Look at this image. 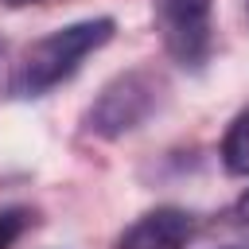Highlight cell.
<instances>
[{
  "mask_svg": "<svg viewBox=\"0 0 249 249\" xmlns=\"http://www.w3.org/2000/svg\"><path fill=\"white\" fill-rule=\"evenodd\" d=\"M230 218H233V222H241V226H249V191H241V195H237V202L230 206Z\"/></svg>",
  "mask_w": 249,
  "mask_h": 249,
  "instance_id": "cell-7",
  "label": "cell"
},
{
  "mask_svg": "<svg viewBox=\"0 0 249 249\" xmlns=\"http://www.w3.org/2000/svg\"><path fill=\"white\" fill-rule=\"evenodd\" d=\"M222 167L241 179L249 175V109H241L222 136Z\"/></svg>",
  "mask_w": 249,
  "mask_h": 249,
  "instance_id": "cell-5",
  "label": "cell"
},
{
  "mask_svg": "<svg viewBox=\"0 0 249 249\" xmlns=\"http://www.w3.org/2000/svg\"><path fill=\"white\" fill-rule=\"evenodd\" d=\"M195 233V218L183 206H156L148 214H140L113 249H187Z\"/></svg>",
  "mask_w": 249,
  "mask_h": 249,
  "instance_id": "cell-4",
  "label": "cell"
},
{
  "mask_svg": "<svg viewBox=\"0 0 249 249\" xmlns=\"http://www.w3.org/2000/svg\"><path fill=\"white\" fill-rule=\"evenodd\" d=\"M8 4H35V0H8Z\"/></svg>",
  "mask_w": 249,
  "mask_h": 249,
  "instance_id": "cell-8",
  "label": "cell"
},
{
  "mask_svg": "<svg viewBox=\"0 0 249 249\" xmlns=\"http://www.w3.org/2000/svg\"><path fill=\"white\" fill-rule=\"evenodd\" d=\"M0 58H4V39H0Z\"/></svg>",
  "mask_w": 249,
  "mask_h": 249,
  "instance_id": "cell-9",
  "label": "cell"
},
{
  "mask_svg": "<svg viewBox=\"0 0 249 249\" xmlns=\"http://www.w3.org/2000/svg\"><path fill=\"white\" fill-rule=\"evenodd\" d=\"M31 226H35V210H27V206H4L0 210V249H12Z\"/></svg>",
  "mask_w": 249,
  "mask_h": 249,
  "instance_id": "cell-6",
  "label": "cell"
},
{
  "mask_svg": "<svg viewBox=\"0 0 249 249\" xmlns=\"http://www.w3.org/2000/svg\"><path fill=\"white\" fill-rule=\"evenodd\" d=\"M152 19L167 58L183 70H202L214 47V0H152Z\"/></svg>",
  "mask_w": 249,
  "mask_h": 249,
  "instance_id": "cell-3",
  "label": "cell"
},
{
  "mask_svg": "<svg viewBox=\"0 0 249 249\" xmlns=\"http://www.w3.org/2000/svg\"><path fill=\"white\" fill-rule=\"evenodd\" d=\"M160 74L148 66H132L117 78H109L101 86V93L89 101V109L82 113V132L97 136V140H121L124 132H132L136 124H144L160 101Z\"/></svg>",
  "mask_w": 249,
  "mask_h": 249,
  "instance_id": "cell-2",
  "label": "cell"
},
{
  "mask_svg": "<svg viewBox=\"0 0 249 249\" xmlns=\"http://www.w3.org/2000/svg\"><path fill=\"white\" fill-rule=\"evenodd\" d=\"M113 35H117V19L113 16H89V19H78V23L47 31L43 39H35L19 54V62H16L12 78H8V93L19 97V101L51 93L54 86L70 82L89 54L109 47Z\"/></svg>",
  "mask_w": 249,
  "mask_h": 249,
  "instance_id": "cell-1",
  "label": "cell"
}]
</instances>
